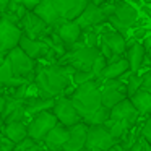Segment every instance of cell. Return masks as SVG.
I'll return each mask as SVG.
<instances>
[{
	"instance_id": "1",
	"label": "cell",
	"mask_w": 151,
	"mask_h": 151,
	"mask_svg": "<svg viewBox=\"0 0 151 151\" xmlns=\"http://www.w3.org/2000/svg\"><path fill=\"white\" fill-rule=\"evenodd\" d=\"M73 68L68 65H49L34 70V85L42 98H57L68 89Z\"/></svg>"
},
{
	"instance_id": "2",
	"label": "cell",
	"mask_w": 151,
	"mask_h": 151,
	"mask_svg": "<svg viewBox=\"0 0 151 151\" xmlns=\"http://www.w3.org/2000/svg\"><path fill=\"white\" fill-rule=\"evenodd\" d=\"M73 106L80 117L85 119L91 115L94 111L101 107V88H99V80H89L86 83L76 85V89L70 96Z\"/></svg>"
},
{
	"instance_id": "3",
	"label": "cell",
	"mask_w": 151,
	"mask_h": 151,
	"mask_svg": "<svg viewBox=\"0 0 151 151\" xmlns=\"http://www.w3.org/2000/svg\"><path fill=\"white\" fill-rule=\"evenodd\" d=\"M98 46H80L70 49L59 59L60 65H68L73 70H91L94 59L98 57Z\"/></svg>"
},
{
	"instance_id": "4",
	"label": "cell",
	"mask_w": 151,
	"mask_h": 151,
	"mask_svg": "<svg viewBox=\"0 0 151 151\" xmlns=\"http://www.w3.org/2000/svg\"><path fill=\"white\" fill-rule=\"evenodd\" d=\"M107 21L115 31L124 34L138 21V12L133 5L127 2H115V8L111 17H107Z\"/></svg>"
},
{
	"instance_id": "5",
	"label": "cell",
	"mask_w": 151,
	"mask_h": 151,
	"mask_svg": "<svg viewBox=\"0 0 151 151\" xmlns=\"http://www.w3.org/2000/svg\"><path fill=\"white\" fill-rule=\"evenodd\" d=\"M7 59L12 65V72H13L15 76L24 80H31V76H34V70H36L34 59L26 55L18 46L8 50Z\"/></svg>"
},
{
	"instance_id": "6",
	"label": "cell",
	"mask_w": 151,
	"mask_h": 151,
	"mask_svg": "<svg viewBox=\"0 0 151 151\" xmlns=\"http://www.w3.org/2000/svg\"><path fill=\"white\" fill-rule=\"evenodd\" d=\"M117 143L114 137L111 135L109 128L104 124H93L88 125V133H86V145L88 150H109L111 146Z\"/></svg>"
},
{
	"instance_id": "7",
	"label": "cell",
	"mask_w": 151,
	"mask_h": 151,
	"mask_svg": "<svg viewBox=\"0 0 151 151\" xmlns=\"http://www.w3.org/2000/svg\"><path fill=\"white\" fill-rule=\"evenodd\" d=\"M57 124H59V120H57V117L54 115L52 111L37 112V114L33 115L29 125H28V137H31L33 140L42 143V140L47 135V132Z\"/></svg>"
},
{
	"instance_id": "8",
	"label": "cell",
	"mask_w": 151,
	"mask_h": 151,
	"mask_svg": "<svg viewBox=\"0 0 151 151\" xmlns=\"http://www.w3.org/2000/svg\"><path fill=\"white\" fill-rule=\"evenodd\" d=\"M99 88H101V104L104 107L111 109L119 101L127 98L125 93V83L115 80H99Z\"/></svg>"
},
{
	"instance_id": "9",
	"label": "cell",
	"mask_w": 151,
	"mask_h": 151,
	"mask_svg": "<svg viewBox=\"0 0 151 151\" xmlns=\"http://www.w3.org/2000/svg\"><path fill=\"white\" fill-rule=\"evenodd\" d=\"M54 115L57 117L59 124L65 125V127H72V125L78 124L81 120L80 114L76 112L75 106H73L72 99L67 98V96H57L55 102H54V107H52Z\"/></svg>"
},
{
	"instance_id": "10",
	"label": "cell",
	"mask_w": 151,
	"mask_h": 151,
	"mask_svg": "<svg viewBox=\"0 0 151 151\" xmlns=\"http://www.w3.org/2000/svg\"><path fill=\"white\" fill-rule=\"evenodd\" d=\"M21 28L17 23L7 20L0 15V52H8L10 49L18 46L21 37Z\"/></svg>"
},
{
	"instance_id": "11",
	"label": "cell",
	"mask_w": 151,
	"mask_h": 151,
	"mask_svg": "<svg viewBox=\"0 0 151 151\" xmlns=\"http://www.w3.org/2000/svg\"><path fill=\"white\" fill-rule=\"evenodd\" d=\"M75 21L78 23V26L83 31H88L91 28H96L99 24H102L104 21H107V17L104 15L101 5H96L93 2H88L86 7L83 8V12L75 18Z\"/></svg>"
},
{
	"instance_id": "12",
	"label": "cell",
	"mask_w": 151,
	"mask_h": 151,
	"mask_svg": "<svg viewBox=\"0 0 151 151\" xmlns=\"http://www.w3.org/2000/svg\"><path fill=\"white\" fill-rule=\"evenodd\" d=\"M18 26L21 28V33L24 36L31 37V39H39L42 34H46L49 31L50 26H47L33 10H28L23 17L20 18V23Z\"/></svg>"
},
{
	"instance_id": "13",
	"label": "cell",
	"mask_w": 151,
	"mask_h": 151,
	"mask_svg": "<svg viewBox=\"0 0 151 151\" xmlns=\"http://www.w3.org/2000/svg\"><path fill=\"white\" fill-rule=\"evenodd\" d=\"M52 29L63 41V44L67 46V50L72 49V46L81 39V34H83V29L78 26V23L75 20H63Z\"/></svg>"
},
{
	"instance_id": "14",
	"label": "cell",
	"mask_w": 151,
	"mask_h": 151,
	"mask_svg": "<svg viewBox=\"0 0 151 151\" xmlns=\"http://www.w3.org/2000/svg\"><path fill=\"white\" fill-rule=\"evenodd\" d=\"M7 101H5V107L0 114L4 124L7 122H15V120H23L26 117V99H18L13 96H7Z\"/></svg>"
},
{
	"instance_id": "15",
	"label": "cell",
	"mask_w": 151,
	"mask_h": 151,
	"mask_svg": "<svg viewBox=\"0 0 151 151\" xmlns=\"http://www.w3.org/2000/svg\"><path fill=\"white\" fill-rule=\"evenodd\" d=\"M86 133H88V125L83 120L78 124L68 127V138H67L65 145L62 146L63 151H80L85 148L86 145Z\"/></svg>"
},
{
	"instance_id": "16",
	"label": "cell",
	"mask_w": 151,
	"mask_h": 151,
	"mask_svg": "<svg viewBox=\"0 0 151 151\" xmlns=\"http://www.w3.org/2000/svg\"><path fill=\"white\" fill-rule=\"evenodd\" d=\"M138 117L140 114L133 106V102L130 101V98H124L115 106H112L109 111V119H114V120H127L130 124H137Z\"/></svg>"
},
{
	"instance_id": "17",
	"label": "cell",
	"mask_w": 151,
	"mask_h": 151,
	"mask_svg": "<svg viewBox=\"0 0 151 151\" xmlns=\"http://www.w3.org/2000/svg\"><path fill=\"white\" fill-rule=\"evenodd\" d=\"M60 20H75L89 0H52Z\"/></svg>"
},
{
	"instance_id": "18",
	"label": "cell",
	"mask_w": 151,
	"mask_h": 151,
	"mask_svg": "<svg viewBox=\"0 0 151 151\" xmlns=\"http://www.w3.org/2000/svg\"><path fill=\"white\" fill-rule=\"evenodd\" d=\"M18 47H20L26 55H29L31 59H34V60L41 59V57H46V54H52V55H55V54L47 47V44L44 42V41L31 39V37L24 36V34H21L20 41H18Z\"/></svg>"
},
{
	"instance_id": "19",
	"label": "cell",
	"mask_w": 151,
	"mask_h": 151,
	"mask_svg": "<svg viewBox=\"0 0 151 151\" xmlns=\"http://www.w3.org/2000/svg\"><path fill=\"white\" fill-rule=\"evenodd\" d=\"M67 138H68V127H65L62 124H57L44 137V140H42L44 148L46 150H62Z\"/></svg>"
},
{
	"instance_id": "20",
	"label": "cell",
	"mask_w": 151,
	"mask_h": 151,
	"mask_svg": "<svg viewBox=\"0 0 151 151\" xmlns=\"http://www.w3.org/2000/svg\"><path fill=\"white\" fill-rule=\"evenodd\" d=\"M33 12L50 28H55L62 21L59 13H57V10H55V7H54L52 0H39V4L36 5V8Z\"/></svg>"
},
{
	"instance_id": "21",
	"label": "cell",
	"mask_w": 151,
	"mask_h": 151,
	"mask_svg": "<svg viewBox=\"0 0 151 151\" xmlns=\"http://www.w3.org/2000/svg\"><path fill=\"white\" fill-rule=\"evenodd\" d=\"M101 42H104L106 46L109 47V50L112 52V55L120 57L122 54H125L127 50V41H125V36L119 31H107V33H102L101 36Z\"/></svg>"
},
{
	"instance_id": "22",
	"label": "cell",
	"mask_w": 151,
	"mask_h": 151,
	"mask_svg": "<svg viewBox=\"0 0 151 151\" xmlns=\"http://www.w3.org/2000/svg\"><path fill=\"white\" fill-rule=\"evenodd\" d=\"M128 62L127 59H122V57H117V59L107 62V65L104 67V70L101 72L98 80H115V78H122L125 73L128 72Z\"/></svg>"
},
{
	"instance_id": "23",
	"label": "cell",
	"mask_w": 151,
	"mask_h": 151,
	"mask_svg": "<svg viewBox=\"0 0 151 151\" xmlns=\"http://www.w3.org/2000/svg\"><path fill=\"white\" fill-rule=\"evenodd\" d=\"M125 52H127L125 59L128 62L130 72H138L140 67L143 65L145 59H146V49H145V46L141 42H132Z\"/></svg>"
},
{
	"instance_id": "24",
	"label": "cell",
	"mask_w": 151,
	"mask_h": 151,
	"mask_svg": "<svg viewBox=\"0 0 151 151\" xmlns=\"http://www.w3.org/2000/svg\"><path fill=\"white\" fill-rule=\"evenodd\" d=\"M2 133L7 138H10L15 145L21 141L23 138L28 137V125L23 120H15V122H7L2 127Z\"/></svg>"
},
{
	"instance_id": "25",
	"label": "cell",
	"mask_w": 151,
	"mask_h": 151,
	"mask_svg": "<svg viewBox=\"0 0 151 151\" xmlns=\"http://www.w3.org/2000/svg\"><path fill=\"white\" fill-rule=\"evenodd\" d=\"M130 101L133 102V106L137 107V111L140 115L151 114V94L148 91H145L143 88L135 91L133 94L130 96Z\"/></svg>"
},
{
	"instance_id": "26",
	"label": "cell",
	"mask_w": 151,
	"mask_h": 151,
	"mask_svg": "<svg viewBox=\"0 0 151 151\" xmlns=\"http://www.w3.org/2000/svg\"><path fill=\"white\" fill-rule=\"evenodd\" d=\"M55 98H31L26 101V115H34L42 111H52Z\"/></svg>"
},
{
	"instance_id": "27",
	"label": "cell",
	"mask_w": 151,
	"mask_h": 151,
	"mask_svg": "<svg viewBox=\"0 0 151 151\" xmlns=\"http://www.w3.org/2000/svg\"><path fill=\"white\" fill-rule=\"evenodd\" d=\"M104 125L109 128L111 135L115 138V140H120V138L125 137V133L130 130L133 124H130V122H127V120H114V119H107V120L104 122Z\"/></svg>"
},
{
	"instance_id": "28",
	"label": "cell",
	"mask_w": 151,
	"mask_h": 151,
	"mask_svg": "<svg viewBox=\"0 0 151 151\" xmlns=\"http://www.w3.org/2000/svg\"><path fill=\"white\" fill-rule=\"evenodd\" d=\"M109 111H111L109 107H104V106H101V107H99L98 111H94L91 115H88V117L81 119V120L85 122L86 125H93V124H104V122L109 119Z\"/></svg>"
},
{
	"instance_id": "29",
	"label": "cell",
	"mask_w": 151,
	"mask_h": 151,
	"mask_svg": "<svg viewBox=\"0 0 151 151\" xmlns=\"http://www.w3.org/2000/svg\"><path fill=\"white\" fill-rule=\"evenodd\" d=\"M127 75H128V78H127V81H124V83H125L127 98H130L135 91H138V89L141 88V76L138 75L137 72H130V73H127Z\"/></svg>"
},
{
	"instance_id": "30",
	"label": "cell",
	"mask_w": 151,
	"mask_h": 151,
	"mask_svg": "<svg viewBox=\"0 0 151 151\" xmlns=\"http://www.w3.org/2000/svg\"><path fill=\"white\" fill-rule=\"evenodd\" d=\"M13 150L15 151H42V150H46V148L41 146V141H36L31 137H26L21 141H18Z\"/></svg>"
},
{
	"instance_id": "31",
	"label": "cell",
	"mask_w": 151,
	"mask_h": 151,
	"mask_svg": "<svg viewBox=\"0 0 151 151\" xmlns=\"http://www.w3.org/2000/svg\"><path fill=\"white\" fill-rule=\"evenodd\" d=\"M89 80H96L94 73L91 70H73L72 72V83H75V85H81V83H86Z\"/></svg>"
},
{
	"instance_id": "32",
	"label": "cell",
	"mask_w": 151,
	"mask_h": 151,
	"mask_svg": "<svg viewBox=\"0 0 151 151\" xmlns=\"http://www.w3.org/2000/svg\"><path fill=\"white\" fill-rule=\"evenodd\" d=\"M107 65V59H106L104 55H102L101 52L98 54V57L94 59V62H93V65H91V72L94 73V76H96V80L99 78V75H101V72L104 70V67Z\"/></svg>"
},
{
	"instance_id": "33",
	"label": "cell",
	"mask_w": 151,
	"mask_h": 151,
	"mask_svg": "<svg viewBox=\"0 0 151 151\" xmlns=\"http://www.w3.org/2000/svg\"><path fill=\"white\" fill-rule=\"evenodd\" d=\"M140 132H141V137H145L151 143V117L148 119L143 125H141V130Z\"/></svg>"
},
{
	"instance_id": "34",
	"label": "cell",
	"mask_w": 151,
	"mask_h": 151,
	"mask_svg": "<svg viewBox=\"0 0 151 151\" xmlns=\"http://www.w3.org/2000/svg\"><path fill=\"white\" fill-rule=\"evenodd\" d=\"M21 5H23L26 10H34L36 8V5L39 4V0H18Z\"/></svg>"
},
{
	"instance_id": "35",
	"label": "cell",
	"mask_w": 151,
	"mask_h": 151,
	"mask_svg": "<svg viewBox=\"0 0 151 151\" xmlns=\"http://www.w3.org/2000/svg\"><path fill=\"white\" fill-rule=\"evenodd\" d=\"M8 2H10V0H0V13H2L5 8H7V4H8Z\"/></svg>"
},
{
	"instance_id": "36",
	"label": "cell",
	"mask_w": 151,
	"mask_h": 151,
	"mask_svg": "<svg viewBox=\"0 0 151 151\" xmlns=\"http://www.w3.org/2000/svg\"><path fill=\"white\" fill-rule=\"evenodd\" d=\"M143 46H145V49H148V47H151V36L148 37L146 41H145V44H143Z\"/></svg>"
},
{
	"instance_id": "37",
	"label": "cell",
	"mask_w": 151,
	"mask_h": 151,
	"mask_svg": "<svg viewBox=\"0 0 151 151\" xmlns=\"http://www.w3.org/2000/svg\"><path fill=\"white\" fill-rule=\"evenodd\" d=\"M89 2H93V4H96V5H101V4H104V2H109V0H89Z\"/></svg>"
},
{
	"instance_id": "38",
	"label": "cell",
	"mask_w": 151,
	"mask_h": 151,
	"mask_svg": "<svg viewBox=\"0 0 151 151\" xmlns=\"http://www.w3.org/2000/svg\"><path fill=\"white\" fill-rule=\"evenodd\" d=\"M146 57L150 59V62H151V47H148V49H146Z\"/></svg>"
},
{
	"instance_id": "39",
	"label": "cell",
	"mask_w": 151,
	"mask_h": 151,
	"mask_svg": "<svg viewBox=\"0 0 151 151\" xmlns=\"http://www.w3.org/2000/svg\"><path fill=\"white\" fill-rule=\"evenodd\" d=\"M5 60V54L4 52H0V65H2V62Z\"/></svg>"
},
{
	"instance_id": "40",
	"label": "cell",
	"mask_w": 151,
	"mask_h": 151,
	"mask_svg": "<svg viewBox=\"0 0 151 151\" xmlns=\"http://www.w3.org/2000/svg\"><path fill=\"white\" fill-rule=\"evenodd\" d=\"M143 89H145V91H148V93L151 94V86H146V88H143Z\"/></svg>"
},
{
	"instance_id": "41",
	"label": "cell",
	"mask_w": 151,
	"mask_h": 151,
	"mask_svg": "<svg viewBox=\"0 0 151 151\" xmlns=\"http://www.w3.org/2000/svg\"><path fill=\"white\" fill-rule=\"evenodd\" d=\"M2 127H4V120H2V117H0V130H2Z\"/></svg>"
},
{
	"instance_id": "42",
	"label": "cell",
	"mask_w": 151,
	"mask_h": 151,
	"mask_svg": "<svg viewBox=\"0 0 151 151\" xmlns=\"http://www.w3.org/2000/svg\"><path fill=\"white\" fill-rule=\"evenodd\" d=\"M122 151H132L130 148H122Z\"/></svg>"
},
{
	"instance_id": "43",
	"label": "cell",
	"mask_w": 151,
	"mask_h": 151,
	"mask_svg": "<svg viewBox=\"0 0 151 151\" xmlns=\"http://www.w3.org/2000/svg\"><path fill=\"white\" fill-rule=\"evenodd\" d=\"M46 151H63V150H46Z\"/></svg>"
},
{
	"instance_id": "44",
	"label": "cell",
	"mask_w": 151,
	"mask_h": 151,
	"mask_svg": "<svg viewBox=\"0 0 151 151\" xmlns=\"http://www.w3.org/2000/svg\"><path fill=\"white\" fill-rule=\"evenodd\" d=\"M143 2H146V4H151V0H143Z\"/></svg>"
},
{
	"instance_id": "45",
	"label": "cell",
	"mask_w": 151,
	"mask_h": 151,
	"mask_svg": "<svg viewBox=\"0 0 151 151\" xmlns=\"http://www.w3.org/2000/svg\"><path fill=\"white\" fill-rule=\"evenodd\" d=\"M93 151H107V150H93Z\"/></svg>"
},
{
	"instance_id": "46",
	"label": "cell",
	"mask_w": 151,
	"mask_h": 151,
	"mask_svg": "<svg viewBox=\"0 0 151 151\" xmlns=\"http://www.w3.org/2000/svg\"><path fill=\"white\" fill-rule=\"evenodd\" d=\"M0 151H4V148H2V146H0Z\"/></svg>"
},
{
	"instance_id": "47",
	"label": "cell",
	"mask_w": 151,
	"mask_h": 151,
	"mask_svg": "<svg viewBox=\"0 0 151 151\" xmlns=\"http://www.w3.org/2000/svg\"><path fill=\"white\" fill-rule=\"evenodd\" d=\"M42 151H46V150H42Z\"/></svg>"
}]
</instances>
